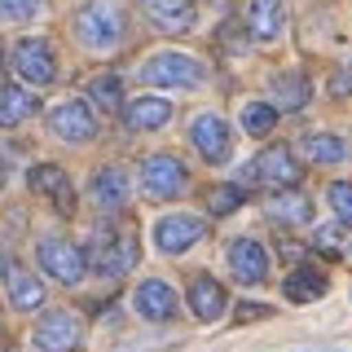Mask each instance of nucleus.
I'll return each instance as SVG.
<instances>
[{"mask_svg": "<svg viewBox=\"0 0 352 352\" xmlns=\"http://www.w3.org/2000/svg\"><path fill=\"white\" fill-rule=\"evenodd\" d=\"M137 234H132L128 225H115V220H102V225L93 229V238H88V251L84 260L93 264L102 278H124V273L137 264Z\"/></svg>", "mask_w": 352, "mask_h": 352, "instance_id": "1", "label": "nucleus"}, {"mask_svg": "<svg viewBox=\"0 0 352 352\" xmlns=\"http://www.w3.org/2000/svg\"><path fill=\"white\" fill-rule=\"evenodd\" d=\"M124 9L110 5V0H84L80 9H75V36H80V44H88L93 53H110L124 44Z\"/></svg>", "mask_w": 352, "mask_h": 352, "instance_id": "2", "label": "nucleus"}, {"mask_svg": "<svg viewBox=\"0 0 352 352\" xmlns=\"http://www.w3.org/2000/svg\"><path fill=\"white\" fill-rule=\"evenodd\" d=\"M36 260H40V269L49 273V278H58L62 286H75V282L84 278V269H88L84 251L75 247L71 238H62V234L40 238V242H36Z\"/></svg>", "mask_w": 352, "mask_h": 352, "instance_id": "3", "label": "nucleus"}, {"mask_svg": "<svg viewBox=\"0 0 352 352\" xmlns=\"http://www.w3.org/2000/svg\"><path fill=\"white\" fill-rule=\"evenodd\" d=\"M141 80L154 88H198L207 80V71H203V62L185 58V53H159V58H150L141 66Z\"/></svg>", "mask_w": 352, "mask_h": 352, "instance_id": "4", "label": "nucleus"}, {"mask_svg": "<svg viewBox=\"0 0 352 352\" xmlns=\"http://www.w3.org/2000/svg\"><path fill=\"white\" fill-rule=\"evenodd\" d=\"M185 185H190V172L181 168V159H172V154H150V159H141V190H146V198L168 203Z\"/></svg>", "mask_w": 352, "mask_h": 352, "instance_id": "5", "label": "nucleus"}, {"mask_svg": "<svg viewBox=\"0 0 352 352\" xmlns=\"http://www.w3.org/2000/svg\"><path fill=\"white\" fill-rule=\"evenodd\" d=\"M300 176H304V163L291 154V146H269L247 172H242V181H260V185L286 190V185H300Z\"/></svg>", "mask_w": 352, "mask_h": 352, "instance_id": "6", "label": "nucleus"}, {"mask_svg": "<svg viewBox=\"0 0 352 352\" xmlns=\"http://www.w3.org/2000/svg\"><path fill=\"white\" fill-rule=\"evenodd\" d=\"M14 66H18L22 80L36 84V88H49L58 80V58H53L49 40H22L14 49Z\"/></svg>", "mask_w": 352, "mask_h": 352, "instance_id": "7", "label": "nucleus"}, {"mask_svg": "<svg viewBox=\"0 0 352 352\" xmlns=\"http://www.w3.org/2000/svg\"><path fill=\"white\" fill-rule=\"evenodd\" d=\"M49 124L58 137L66 141H93L97 137V115H93V106L84 102V97H71V102H58L49 110Z\"/></svg>", "mask_w": 352, "mask_h": 352, "instance_id": "8", "label": "nucleus"}, {"mask_svg": "<svg viewBox=\"0 0 352 352\" xmlns=\"http://www.w3.org/2000/svg\"><path fill=\"white\" fill-rule=\"evenodd\" d=\"M203 234H207V220L172 212V216H163L159 225H154V247H159L163 256H181V251H185V247H194V242L203 238Z\"/></svg>", "mask_w": 352, "mask_h": 352, "instance_id": "9", "label": "nucleus"}, {"mask_svg": "<svg viewBox=\"0 0 352 352\" xmlns=\"http://www.w3.org/2000/svg\"><path fill=\"white\" fill-rule=\"evenodd\" d=\"M80 317L66 313V308H53V313H44V322L36 326V348L40 352H71L80 344Z\"/></svg>", "mask_w": 352, "mask_h": 352, "instance_id": "10", "label": "nucleus"}, {"mask_svg": "<svg viewBox=\"0 0 352 352\" xmlns=\"http://www.w3.org/2000/svg\"><path fill=\"white\" fill-rule=\"evenodd\" d=\"M190 137H194V150L203 154L207 163H225L229 154H234V141H229V124H225L220 115H212V110L194 119Z\"/></svg>", "mask_w": 352, "mask_h": 352, "instance_id": "11", "label": "nucleus"}, {"mask_svg": "<svg viewBox=\"0 0 352 352\" xmlns=\"http://www.w3.org/2000/svg\"><path fill=\"white\" fill-rule=\"evenodd\" d=\"M229 269H234V278L247 282V286L264 282L269 278V251H264V242H256V238L229 242Z\"/></svg>", "mask_w": 352, "mask_h": 352, "instance_id": "12", "label": "nucleus"}, {"mask_svg": "<svg viewBox=\"0 0 352 352\" xmlns=\"http://www.w3.org/2000/svg\"><path fill=\"white\" fill-rule=\"evenodd\" d=\"M132 308H137L146 322H172L176 317V291L163 278H150L132 291Z\"/></svg>", "mask_w": 352, "mask_h": 352, "instance_id": "13", "label": "nucleus"}, {"mask_svg": "<svg viewBox=\"0 0 352 352\" xmlns=\"http://www.w3.org/2000/svg\"><path fill=\"white\" fill-rule=\"evenodd\" d=\"M146 18L159 31H172V36H176V31H190L198 14H194L190 0H146Z\"/></svg>", "mask_w": 352, "mask_h": 352, "instance_id": "14", "label": "nucleus"}, {"mask_svg": "<svg viewBox=\"0 0 352 352\" xmlns=\"http://www.w3.org/2000/svg\"><path fill=\"white\" fill-rule=\"evenodd\" d=\"M93 203L102 212H124L128 207V176L119 168H97L93 176Z\"/></svg>", "mask_w": 352, "mask_h": 352, "instance_id": "15", "label": "nucleus"}, {"mask_svg": "<svg viewBox=\"0 0 352 352\" xmlns=\"http://www.w3.org/2000/svg\"><path fill=\"white\" fill-rule=\"evenodd\" d=\"M31 190H36V194H49L62 212H71V207H75L71 181H66V172L58 168V163H40V168H31Z\"/></svg>", "mask_w": 352, "mask_h": 352, "instance_id": "16", "label": "nucleus"}, {"mask_svg": "<svg viewBox=\"0 0 352 352\" xmlns=\"http://www.w3.org/2000/svg\"><path fill=\"white\" fill-rule=\"evenodd\" d=\"M269 216L282 220V225H304V220H313V203H308L304 190H295V185H286L269 198Z\"/></svg>", "mask_w": 352, "mask_h": 352, "instance_id": "17", "label": "nucleus"}, {"mask_svg": "<svg viewBox=\"0 0 352 352\" xmlns=\"http://www.w3.org/2000/svg\"><path fill=\"white\" fill-rule=\"evenodd\" d=\"M247 31L260 44L278 40V31H282V5L278 0H251L247 5Z\"/></svg>", "mask_w": 352, "mask_h": 352, "instance_id": "18", "label": "nucleus"}, {"mask_svg": "<svg viewBox=\"0 0 352 352\" xmlns=\"http://www.w3.org/2000/svg\"><path fill=\"white\" fill-rule=\"evenodd\" d=\"M225 304H229V295H225V286H220L216 278H194L190 286V308L203 322H216L220 313H225Z\"/></svg>", "mask_w": 352, "mask_h": 352, "instance_id": "19", "label": "nucleus"}, {"mask_svg": "<svg viewBox=\"0 0 352 352\" xmlns=\"http://www.w3.org/2000/svg\"><path fill=\"white\" fill-rule=\"evenodd\" d=\"M124 119H128L132 132H154V128H163L172 119V102H163V97H141V102L128 106Z\"/></svg>", "mask_w": 352, "mask_h": 352, "instance_id": "20", "label": "nucleus"}, {"mask_svg": "<svg viewBox=\"0 0 352 352\" xmlns=\"http://www.w3.org/2000/svg\"><path fill=\"white\" fill-rule=\"evenodd\" d=\"M5 295L14 308H40L44 304V286L31 278V273H22L18 264H9L5 269Z\"/></svg>", "mask_w": 352, "mask_h": 352, "instance_id": "21", "label": "nucleus"}, {"mask_svg": "<svg viewBox=\"0 0 352 352\" xmlns=\"http://www.w3.org/2000/svg\"><path fill=\"white\" fill-rule=\"evenodd\" d=\"M282 291H286V300H291V304H313V300H322V295H326V278L317 269H304V264H300L295 273H286Z\"/></svg>", "mask_w": 352, "mask_h": 352, "instance_id": "22", "label": "nucleus"}, {"mask_svg": "<svg viewBox=\"0 0 352 352\" xmlns=\"http://www.w3.org/2000/svg\"><path fill=\"white\" fill-rule=\"evenodd\" d=\"M27 115H36V97L22 93L18 84L0 88V124H22Z\"/></svg>", "mask_w": 352, "mask_h": 352, "instance_id": "23", "label": "nucleus"}, {"mask_svg": "<svg viewBox=\"0 0 352 352\" xmlns=\"http://www.w3.org/2000/svg\"><path fill=\"white\" fill-rule=\"evenodd\" d=\"M273 97H278V106H286V110H300V106H308L313 88H308V80L300 71H291V75H278V80H273Z\"/></svg>", "mask_w": 352, "mask_h": 352, "instance_id": "24", "label": "nucleus"}, {"mask_svg": "<svg viewBox=\"0 0 352 352\" xmlns=\"http://www.w3.org/2000/svg\"><path fill=\"white\" fill-rule=\"evenodd\" d=\"M273 124H278V106H269V102H247L242 106V128H247L251 137H269Z\"/></svg>", "mask_w": 352, "mask_h": 352, "instance_id": "25", "label": "nucleus"}, {"mask_svg": "<svg viewBox=\"0 0 352 352\" xmlns=\"http://www.w3.org/2000/svg\"><path fill=\"white\" fill-rule=\"evenodd\" d=\"M304 150L313 163H344L348 159V146L339 137H322V132H313V137H304Z\"/></svg>", "mask_w": 352, "mask_h": 352, "instance_id": "26", "label": "nucleus"}, {"mask_svg": "<svg viewBox=\"0 0 352 352\" xmlns=\"http://www.w3.org/2000/svg\"><path fill=\"white\" fill-rule=\"evenodd\" d=\"M93 102L102 110H110V115H119V110H124V84H119L115 75H97L93 80Z\"/></svg>", "mask_w": 352, "mask_h": 352, "instance_id": "27", "label": "nucleus"}, {"mask_svg": "<svg viewBox=\"0 0 352 352\" xmlns=\"http://www.w3.org/2000/svg\"><path fill=\"white\" fill-rule=\"evenodd\" d=\"M238 203H242V190H238V185H220V190L207 194V207H212L216 216H229Z\"/></svg>", "mask_w": 352, "mask_h": 352, "instance_id": "28", "label": "nucleus"}, {"mask_svg": "<svg viewBox=\"0 0 352 352\" xmlns=\"http://www.w3.org/2000/svg\"><path fill=\"white\" fill-rule=\"evenodd\" d=\"M330 207H335L339 225H352V185L348 181H335V185H330Z\"/></svg>", "mask_w": 352, "mask_h": 352, "instance_id": "29", "label": "nucleus"}, {"mask_svg": "<svg viewBox=\"0 0 352 352\" xmlns=\"http://www.w3.org/2000/svg\"><path fill=\"white\" fill-rule=\"evenodd\" d=\"M40 14V0H0V18L5 22H31Z\"/></svg>", "mask_w": 352, "mask_h": 352, "instance_id": "30", "label": "nucleus"}, {"mask_svg": "<svg viewBox=\"0 0 352 352\" xmlns=\"http://www.w3.org/2000/svg\"><path fill=\"white\" fill-rule=\"evenodd\" d=\"M256 317H273V308L269 304H238V322H256Z\"/></svg>", "mask_w": 352, "mask_h": 352, "instance_id": "31", "label": "nucleus"}, {"mask_svg": "<svg viewBox=\"0 0 352 352\" xmlns=\"http://www.w3.org/2000/svg\"><path fill=\"white\" fill-rule=\"evenodd\" d=\"M282 251H286V260H295V264L304 260V247H295V242H282Z\"/></svg>", "mask_w": 352, "mask_h": 352, "instance_id": "32", "label": "nucleus"}, {"mask_svg": "<svg viewBox=\"0 0 352 352\" xmlns=\"http://www.w3.org/2000/svg\"><path fill=\"white\" fill-rule=\"evenodd\" d=\"M5 176H9V168H5V159H0V185H5Z\"/></svg>", "mask_w": 352, "mask_h": 352, "instance_id": "33", "label": "nucleus"}]
</instances>
